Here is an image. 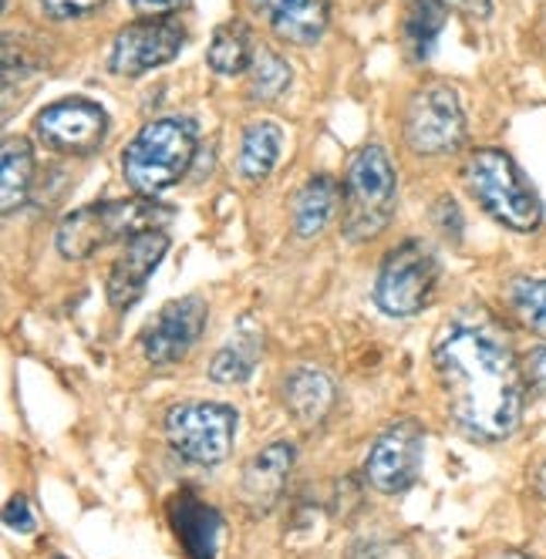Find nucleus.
<instances>
[{
	"mask_svg": "<svg viewBox=\"0 0 546 559\" xmlns=\"http://www.w3.org/2000/svg\"><path fill=\"white\" fill-rule=\"evenodd\" d=\"M210 321V307L203 297H179L169 300L152 317L142 331V354L155 368H169L200 344Z\"/></svg>",
	"mask_w": 546,
	"mask_h": 559,
	"instance_id": "12",
	"label": "nucleus"
},
{
	"mask_svg": "<svg viewBox=\"0 0 546 559\" xmlns=\"http://www.w3.org/2000/svg\"><path fill=\"white\" fill-rule=\"evenodd\" d=\"M510 310L520 321L523 331H530L533 337L546 341V276H520L513 280L510 294Z\"/></svg>",
	"mask_w": 546,
	"mask_h": 559,
	"instance_id": "25",
	"label": "nucleus"
},
{
	"mask_svg": "<svg viewBox=\"0 0 546 559\" xmlns=\"http://www.w3.org/2000/svg\"><path fill=\"white\" fill-rule=\"evenodd\" d=\"M169 219L173 210L152 195L105 199V203H92L68 213L58 226L55 243L64 260H88L111 243H126L135 233L163 229V223Z\"/></svg>",
	"mask_w": 546,
	"mask_h": 559,
	"instance_id": "4",
	"label": "nucleus"
},
{
	"mask_svg": "<svg viewBox=\"0 0 546 559\" xmlns=\"http://www.w3.org/2000/svg\"><path fill=\"white\" fill-rule=\"evenodd\" d=\"M257 41H253V27L240 17L223 21L213 37H210V48H206V64L213 74L219 78H237L247 74L253 58H257Z\"/></svg>",
	"mask_w": 546,
	"mask_h": 559,
	"instance_id": "19",
	"label": "nucleus"
},
{
	"mask_svg": "<svg viewBox=\"0 0 546 559\" xmlns=\"http://www.w3.org/2000/svg\"><path fill=\"white\" fill-rule=\"evenodd\" d=\"M297 462V449L281 438V442H270L266 449H260L240 475V502L253 512V515H266L273 506L281 502L284 486L294 472Z\"/></svg>",
	"mask_w": 546,
	"mask_h": 559,
	"instance_id": "14",
	"label": "nucleus"
},
{
	"mask_svg": "<svg viewBox=\"0 0 546 559\" xmlns=\"http://www.w3.org/2000/svg\"><path fill=\"white\" fill-rule=\"evenodd\" d=\"M446 17H449L446 0H408L405 21H402V45L415 64L432 58L439 34L446 27Z\"/></svg>",
	"mask_w": 546,
	"mask_h": 559,
	"instance_id": "20",
	"label": "nucleus"
},
{
	"mask_svg": "<svg viewBox=\"0 0 546 559\" xmlns=\"http://www.w3.org/2000/svg\"><path fill=\"white\" fill-rule=\"evenodd\" d=\"M4 523H8V530H14V533H31L34 530V512H31V502H27V496H11L8 499V506H4Z\"/></svg>",
	"mask_w": 546,
	"mask_h": 559,
	"instance_id": "28",
	"label": "nucleus"
},
{
	"mask_svg": "<svg viewBox=\"0 0 546 559\" xmlns=\"http://www.w3.org/2000/svg\"><path fill=\"white\" fill-rule=\"evenodd\" d=\"M0 163H4V173H0V199L4 203L0 206H4V216H11L27 203V192L34 186V145L21 135L4 139Z\"/></svg>",
	"mask_w": 546,
	"mask_h": 559,
	"instance_id": "23",
	"label": "nucleus"
},
{
	"mask_svg": "<svg viewBox=\"0 0 546 559\" xmlns=\"http://www.w3.org/2000/svg\"><path fill=\"white\" fill-rule=\"evenodd\" d=\"M169 243L173 239L166 229H145V233H135L132 239H126L122 253L115 257V263L108 270V304L115 310L135 307V300L145 294L149 276L166 260Z\"/></svg>",
	"mask_w": 546,
	"mask_h": 559,
	"instance_id": "13",
	"label": "nucleus"
},
{
	"mask_svg": "<svg viewBox=\"0 0 546 559\" xmlns=\"http://www.w3.org/2000/svg\"><path fill=\"white\" fill-rule=\"evenodd\" d=\"M465 108L459 92L449 82H422L408 105H405V118H402V135L412 155L422 158H446L462 152L465 145Z\"/></svg>",
	"mask_w": 546,
	"mask_h": 559,
	"instance_id": "6",
	"label": "nucleus"
},
{
	"mask_svg": "<svg viewBox=\"0 0 546 559\" xmlns=\"http://www.w3.org/2000/svg\"><path fill=\"white\" fill-rule=\"evenodd\" d=\"M334 381L318 368H297L284 381V402L300 425H321L334 408Z\"/></svg>",
	"mask_w": 546,
	"mask_h": 559,
	"instance_id": "18",
	"label": "nucleus"
},
{
	"mask_svg": "<svg viewBox=\"0 0 546 559\" xmlns=\"http://www.w3.org/2000/svg\"><path fill=\"white\" fill-rule=\"evenodd\" d=\"M105 0H37V8H41L51 21H78V17H88L95 14Z\"/></svg>",
	"mask_w": 546,
	"mask_h": 559,
	"instance_id": "26",
	"label": "nucleus"
},
{
	"mask_svg": "<svg viewBox=\"0 0 546 559\" xmlns=\"http://www.w3.org/2000/svg\"><path fill=\"white\" fill-rule=\"evenodd\" d=\"M439 290V260L425 239H402L388 250L375 280V304L388 317H415Z\"/></svg>",
	"mask_w": 546,
	"mask_h": 559,
	"instance_id": "7",
	"label": "nucleus"
},
{
	"mask_svg": "<svg viewBox=\"0 0 546 559\" xmlns=\"http://www.w3.org/2000/svg\"><path fill=\"white\" fill-rule=\"evenodd\" d=\"M237 412L219 402H182L166 412L169 445L197 465H219L233 452Z\"/></svg>",
	"mask_w": 546,
	"mask_h": 559,
	"instance_id": "8",
	"label": "nucleus"
},
{
	"mask_svg": "<svg viewBox=\"0 0 546 559\" xmlns=\"http://www.w3.org/2000/svg\"><path fill=\"white\" fill-rule=\"evenodd\" d=\"M462 182L476 199V206L502 229L526 236L543 226V199L506 148H473L462 166Z\"/></svg>",
	"mask_w": 546,
	"mask_h": 559,
	"instance_id": "2",
	"label": "nucleus"
},
{
	"mask_svg": "<svg viewBox=\"0 0 546 559\" xmlns=\"http://www.w3.org/2000/svg\"><path fill=\"white\" fill-rule=\"evenodd\" d=\"M51 559H68V556H51Z\"/></svg>",
	"mask_w": 546,
	"mask_h": 559,
	"instance_id": "33",
	"label": "nucleus"
},
{
	"mask_svg": "<svg viewBox=\"0 0 546 559\" xmlns=\"http://www.w3.org/2000/svg\"><path fill=\"white\" fill-rule=\"evenodd\" d=\"M253 14L294 48L318 45L331 24V0H250Z\"/></svg>",
	"mask_w": 546,
	"mask_h": 559,
	"instance_id": "15",
	"label": "nucleus"
},
{
	"mask_svg": "<svg viewBox=\"0 0 546 559\" xmlns=\"http://www.w3.org/2000/svg\"><path fill=\"white\" fill-rule=\"evenodd\" d=\"M173 526L179 543L186 546L189 559H213L216 539H219V512L206 502H200L192 492H179L173 502Z\"/></svg>",
	"mask_w": 546,
	"mask_h": 559,
	"instance_id": "17",
	"label": "nucleus"
},
{
	"mask_svg": "<svg viewBox=\"0 0 546 559\" xmlns=\"http://www.w3.org/2000/svg\"><path fill=\"white\" fill-rule=\"evenodd\" d=\"M344 199V189L341 182L331 176V173H318L310 176L297 195H294V206H290V226H294V236L300 239H314L324 233V226L334 219L337 206Z\"/></svg>",
	"mask_w": 546,
	"mask_h": 559,
	"instance_id": "16",
	"label": "nucleus"
},
{
	"mask_svg": "<svg viewBox=\"0 0 546 559\" xmlns=\"http://www.w3.org/2000/svg\"><path fill=\"white\" fill-rule=\"evenodd\" d=\"M533 489H536V496L546 502V459L536 465V475H533Z\"/></svg>",
	"mask_w": 546,
	"mask_h": 559,
	"instance_id": "31",
	"label": "nucleus"
},
{
	"mask_svg": "<svg viewBox=\"0 0 546 559\" xmlns=\"http://www.w3.org/2000/svg\"><path fill=\"white\" fill-rule=\"evenodd\" d=\"M197 122L186 115H163L145 122L122 152V176L135 195L173 189L197 158Z\"/></svg>",
	"mask_w": 546,
	"mask_h": 559,
	"instance_id": "3",
	"label": "nucleus"
},
{
	"mask_svg": "<svg viewBox=\"0 0 546 559\" xmlns=\"http://www.w3.org/2000/svg\"><path fill=\"white\" fill-rule=\"evenodd\" d=\"M341 199V233L351 243L378 239L399 206V173L378 142L361 145L344 169Z\"/></svg>",
	"mask_w": 546,
	"mask_h": 559,
	"instance_id": "5",
	"label": "nucleus"
},
{
	"mask_svg": "<svg viewBox=\"0 0 546 559\" xmlns=\"http://www.w3.org/2000/svg\"><path fill=\"white\" fill-rule=\"evenodd\" d=\"M182 48H186V27L173 14L139 17L115 34L108 68L122 78H142L176 61Z\"/></svg>",
	"mask_w": 546,
	"mask_h": 559,
	"instance_id": "9",
	"label": "nucleus"
},
{
	"mask_svg": "<svg viewBox=\"0 0 546 559\" xmlns=\"http://www.w3.org/2000/svg\"><path fill=\"white\" fill-rule=\"evenodd\" d=\"M260 347H263V334L250 321H244V328L213 354L210 378L216 384H244L260 361Z\"/></svg>",
	"mask_w": 546,
	"mask_h": 559,
	"instance_id": "21",
	"label": "nucleus"
},
{
	"mask_svg": "<svg viewBox=\"0 0 546 559\" xmlns=\"http://www.w3.org/2000/svg\"><path fill=\"white\" fill-rule=\"evenodd\" d=\"M34 135L51 152L61 155H92L108 135V111L82 95L58 98L45 105L34 118Z\"/></svg>",
	"mask_w": 546,
	"mask_h": 559,
	"instance_id": "10",
	"label": "nucleus"
},
{
	"mask_svg": "<svg viewBox=\"0 0 546 559\" xmlns=\"http://www.w3.org/2000/svg\"><path fill=\"white\" fill-rule=\"evenodd\" d=\"M129 4L142 14V17H166L173 14L182 0H129Z\"/></svg>",
	"mask_w": 546,
	"mask_h": 559,
	"instance_id": "30",
	"label": "nucleus"
},
{
	"mask_svg": "<svg viewBox=\"0 0 546 559\" xmlns=\"http://www.w3.org/2000/svg\"><path fill=\"white\" fill-rule=\"evenodd\" d=\"M489 559H526L523 552H517V549H499V552H492Z\"/></svg>",
	"mask_w": 546,
	"mask_h": 559,
	"instance_id": "32",
	"label": "nucleus"
},
{
	"mask_svg": "<svg viewBox=\"0 0 546 559\" xmlns=\"http://www.w3.org/2000/svg\"><path fill=\"white\" fill-rule=\"evenodd\" d=\"M449 11L462 14V17H470V21H489L492 17V0H446Z\"/></svg>",
	"mask_w": 546,
	"mask_h": 559,
	"instance_id": "29",
	"label": "nucleus"
},
{
	"mask_svg": "<svg viewBox=\"0 0 546 559\" xmlns=\"http://www.w3.org/2000/svg\"><path fill=\"white\" fill-rule=\"evenodd\" d=\"M422 459H425V428L412 418H402L375 438V445L365 459V475L371 489L384 496H402L418 483Z\"/></svg>",
	"mask_w": 546,
	"mask_h": 559,
	"instance_id": "11",
	"label": "nucleus"
},
{
	"mask_svg": "<svg viewBox=\"0 0 546 559\" xmlns=\"http://www.w3.org/2000/svg\"><path fill=\"white\" fill-rule=\"evenodd\" d=\"M432 361L462 435L492 445L520 428L530 388L510 334L486 307H462L449 317Z\"/></svg>",
	"mask_w": 546,
	"mask_h": 559,
	"instance_id": "1",
	"label": "nucleus"
},
{
	"mask_svg": "<svg viewBox=\"0 0 546 559\" xmlns=\"http://www.w3.org/2000/svg\"><path fill=\"white\" fill-rule=\"evenodd\" d=\"M520 365H523L526 388H530L536 397H546V344L530 347V350L520 357Z\"/></svg>",
	"mask_w": 546,
	"mask_h": 559,
	"instance_id": "27",
	"label": "nucleus"
},
{
	"mask_svg": "<svg viewBox=\"0 0 546 559\" xmlns=\"http://www.w3.org/2000/svg\"><path fill=\"white\" fill-rule=\"evenodd\" d=\"M284 152V129L273 122H253L247 126L240 139V155H237V173L247 182H263L277 158Z\"/></svg>",
	"mask_w": 546,
	"mask_h": 559,
	"instance_id": "22",
	"label": "nucleus"
},
{
	"mask_svg": "<svg viewBox=\"0 0 546 559\" xmlns=\"http://www.w3.org/2000/svg\"><path fill=\"white\" fill-rule=\"evenodd\" d=\"M290 82H294L290 61L273 48H257V58L247 71V98L257 105H270L287 95Z\"/></svg>",
	"mask_w": 546,
	"mask_h": 559,
	"instance_id": "24",
	"label": "nucleus"
}]
</instances>
